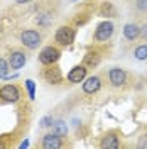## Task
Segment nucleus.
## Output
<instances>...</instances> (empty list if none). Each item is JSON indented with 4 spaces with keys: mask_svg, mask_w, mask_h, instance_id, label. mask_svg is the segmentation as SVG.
<instances>
[{
    "mask_svg": "<svg viewBox=\"0 0 147 149\" xmlns=\"http://www.w3.org/2000/svg\"><path fill=\"white\" fill-rule=\"evenodd\" d=\"M135 7H137L139 12L147 14V0H135Z\"/></svg>",
    "mask_w": 147,
    "mask_h": 149,
    "instance_id": "6ab92c4d",
    "label": "nucleus"
},
{
    "mask_svg": "<svg viewBox=\"0 0 147 149\" xmlns=\"http://www.w3.org/2000/svg\"><path fill=\"white\" fill-rule=\"evenodd\" d=\"M59 58H61V51H59V47L46 46L44 49H41V53H39V63L44 65V66H49V65H54Z\"/></svg>",
    "mask_w": 147,
    "mask_h": 149,
    "instance_id": "7ed1b4c3",
    "label": "nucleus"
},
{
    "mask_svg": "<svg viewBox=\"0 0 147 149\" xmlns=\"http://www.w3.org/2000/svg\"><path fill=\"white\" fill-rule=\"evenodd\" d=\"M134 56L140 59V61H146L147 59V44H140L134 49Z\"/></svg>",
    "mask_w": 147,
    "mask_h": 149,
    "instance_id": "dca6fc26",
    "label": "nucleus"
},
{
    "mask_svg": "<svg viewBox=\"0 0 147 149\" xmlns=\"http://www.w3.org/2000/svg\"><path fill=\"white\" fill-rule=\"evenodd\" d=\"M42 148L44 149H58L63 146V141H61V136H58L56 132H49L42 137Z\"/></svg>",
    "mask_w": 147,
    "mask_h": 149,
    "instance_id": "1a4fd4ad",
    "label": "nucleus"
},
{
    "mask_svg": "<svg viewBox=\"0 0 147 149\" xmlns=\"http://www.w3.org/2000/svg\"><path fill=\"white\" fill-rule=\"evenodd\" d=\"M108 80H110L112 86H122L127 81V73L122 68H112L108 71Z\"/></svg>",
    "mask_w": 147,
    "mask_h": 149,
    "instance_id": "6e6552de",
    "label": "nucleus"
},
{
    "mask_svg": "<svg viewBox=\"0 0 147 149\" xmlns=\"http://www.w3.org/2000/svg\"><path fill=\"white\" fill-rule=\"evenodd\" d=\"M17 3H20V5H24V3H29V2H32V0H15Z\"/></svg>",
    "mask_w": 147,
    "mask_h": 149,
    "instance_id": "b1692460",
    "label": "nucleus"
},
{
    "mask_svg": "<svg viewBox=\"0 0 147 149\" xmlns=\"http://www.w3.org/2000/svg\"><path fill=\"white\" fill-rule=\"evenodd\" d=\"M98 61H100V54L98 53H88V54L85 56V66L93 68V66L98 65Z\"/></svg>",
    "mask_w": 147,
    "mask_h": 149,
    "instance_id": "2eb2a0df",
    "label": "nucleus"
},
{
    "mask_svg": "<svg viewBox=\"0 0 147 149\" xmlns=\"http://www.w3.org/2000/svg\"><path fill=\"white\" fill-rule=\"evenodd\" d=\"M140 39H142L144 42H147V22L140 27Z\"/></svg>",
    "mask_w": 147,
    "mask_h": 149,
    "instance_id": "4be33fe9",
    "label": "nucleus"
},
{
    "mask_svg": "<svg viewBox=\"0 0 147 149\" xmlns=\"http://www.w3.org/2000/svg\"><path fill=\"white\" fill-rule=\"evenodd\" d=\"M74 29L69 27V26H61V27L56 31L54 34V41L59 44V46H69L74 41Z\"/></svg>",
    "mask_w": 147,
    "mask_h": 149,
    "instance_id": "20e7f679",
    "label": "nucleus"
},
{
    "mask_svg": "<svg viewBox=\"0 0 147 149\" xmlns=\"http://www.w3.org/2000/svg\"><path fill=\"white\" fill-rule=\"evenodd\" d=\"M100 148L103 149H119L120 148V141L117 137V132H107L103 137H101V142H100Z\"/></svg>",
    "mask_w": 147,
    "mask_h": 149,
    "instance_id": "9b49d317",
    "label": "nucleus"
},
{
    "mask_svg": "<svg viewBox=\"0 0 147 149\" xmlns=\"http://www.w3.org/2000/svg\"><path fill=\"white\" fill-rule=\"evenodd\" d=\"M0 97H2L3 102L15 103L20 100V90H19L15 85H3L0 88Z\"/></svg>",
    "mask_w": 147,
    "mask_h": 149,
    "instance_id": "39448f33",
    "label": "nucleus"
},
{
    "mask_svg": "<svg viewBox=\"0 0 147 149\" xmlns=\"http://www.w3.org/2000/svg\"><path fill=\"white\" fill-rule=\"evenodd\" d=\"M27 146H29V141H24V142L20 144V148H27Z\"/></svg>",
    "mask_w": 147,
    "mask_h": 149,
    "instance_id": "393cba45",
    "label": "nucleus"
},
{
    "mask_svg": "<svg viewBox=\"0 0 147 149\" xmlns=\"http://www.w3.org/2000/svg\"><path fill=\"white\" fill-rule=\"evenodd\" d=\"M123 37L127 39V41H137L139 37H140V27H139L137 24H134V22H129V24H125L123 26Z\"/></svg>",
    "mask_w": 147,
    "mask_h": 149,
    "instance_id": "ddd939ff",
    "label": "nucleus"
},
{
    "mask_svg": "<svg viewBox=\"0 0 147 149\" xmlns=\"http://www.w3.org/2000/svg\"><path fill=\"white\" fill-rule=\"evenodd\" d=\"M10 70H12V68H10L9 61L3 59V58H0V78H7Z\"/></svg>",
    "mask_w": 147,
    "mask_h": 149,
    "instance_id": "f3484780",
    "label": "nucleus"
},
{
    "mask_svg": "<svg viewBox=\"0 0 147 149\" xmlns=\"http://www.w3.org/2000/svg\"><path fill=\"white\" fill-rule=\"evenodd\" d=\"M101 88V80L100 76H90V78H85V83H83V92L86 95H93Z\"/></svg>",
    "mask_w": 147,
    "mask_h": 149,
    "instance_id": "9d476101",
    "label": "nucleus"
},
{
    "mask_svg": "<svg viewBox=\"0 0 147 149\" xmlns=\"http://www.w3.org/2000/svg\"><path fill=\"white\" fill-rule=\"evenodd\" d=\"M51 127H53V132H56V134H58V136H61V137L68 134V125H66L64 120H54Z\"/></svg>",
    "mask_w": 147,
    "mask_h": 149,
    "instance_id": "4468645a",
    "label": "nucleus"
},
{
    "mask_svg": "<svg viewBox=\"0 0 147 149\" xmlns=\"http://www.w3.org/2000/svg\"><path fill=\"white\" fill-rule=\"evenodd\" d=\"M110 12L112 15L115 14V10H113V7H112V3H103V7H101V15H107Z\"/></svg>",
    "mask_w": 147,
    "mask_h": 149,
    "instance_id": "aec40b11",
    "label": "nucleus"
},
{
    "mask_svg": "<svg viewBox=\"0 0 147 149\" xmlns=\"http://www.w3.org/2000/svg\"><path fill=\"white\" fill-rule=\"evenodd\" d=\"M86 71H88V70H86L85 65L73 66V68L69 70V73H68V81H69V83H81V81H85Z\"/></svg>",
    "mask_w": 147,
    "mask_h": 149,
    "instance_id": "0eeeda50",
    "label": "nucleus"
},
{
    "mask_svg": "<svg viewBox=\"0 0 147 149\" xmlns=\"http://www.w3.org/2000/svg\"><path fill=\"white\" fill-rule=\"evenodd\" d=\"M20 42L27 49H37L42 44V34L36 29H26L20 32Z\"/></svg>",
    "mask_w": 147,
    "mask_h": 149,
    "instance_id": "f257e3e1",
    "label": "nucleus"
},
{
    "mask_svg": "<svg viewBox=\"0 0 147 149\" xmlns=\"http://www.w3.org/2000/svg\"><path fill=\"white\" fill-rule=\"evenodd\" d=\"M26 61H27V56L22 51H12V54L9 58V65L12 70H20L22 66L26 65Z\"/></svg>",
    "mask_w": 147,
    "mask_h": 149,
    "instance_id": "f8f14e48",
    "label": "nucleus"
},
{
    "mask_svg": "<svg viewBox=\"0 0 147 149\" xmlns=\"http://www.w3.org/2000/svg\"><path fill=\"white\" fill-rule=\"evenodd\" d=\"M137 148H140V149H144V148H147V134H144L140 139H139V144H137Z\"/></svg>",
    "mask_w": 147,
    "mask_h": 149,
    "instance_id": "5701e85b",
    "label": "nucleus"
},
{
    "mask_svg": "<svg viewBox=\"0 0 147 149\" xmlns=\"http://www.w3.org/2000/svg\"><path fill=\"white\" fill-rule=\"evenodd\" d=\"M113 24L110 20H103L100 22L96 29H95V34H93V41L95 42H107L112 36H113Z\"/></svg>",
    "mask_w": 147,
    "mask_h": 149,
    "instance_id": "f03ea898",
    "label": "nucleus"
},
{
    "mask_svg": "<svg viewBox=\"0 0 147 149\" xmlns=\"http://www.w3.org/2000/svg\"><path fill=\"white\" fill-rule=\"evenodd\" d=\"M26 88H27V95L31 100L36 98V83L32 80H26Z\"/></svg>",
    "mask_w": 147,
    "mask_h": 149,
    "instance_id": "a211bd4d",
    "label": "nucleus"
},
{
    "mask_svg": "<svg viewBox=\"0 0 147 149\" xmlns=\"http://www.w3.org/2000/svg\"><path fill=\"white\" fill-rule=\"evenodd\" d=\"M42 76H44V80H46L47 83H53V85H58V83H61L63 81V74H61V70L54 65H49L42 71Z\"/></svg>",
    "mask_w": 147,
    "mask_h": 149,
    "instance_id": "423d86ee",
    "label": "nucleus"
},
{
    "mask_svg": "<svg viewBox=\"0 0 147 149\" xmlns=\"http://www.w3.org/2000/svg\"><path fill=\"white\" fill-rule=\"evenodd\" d=\"M53 117H49V115H47V117H44V119H42V120H41V127H49V125H53Z\"/></svg>",
    "mask_w": 147,
    "mask_h": 149,
    "instance_id": "412c9836",
    "label": "nucleus"
}]
</instances>
